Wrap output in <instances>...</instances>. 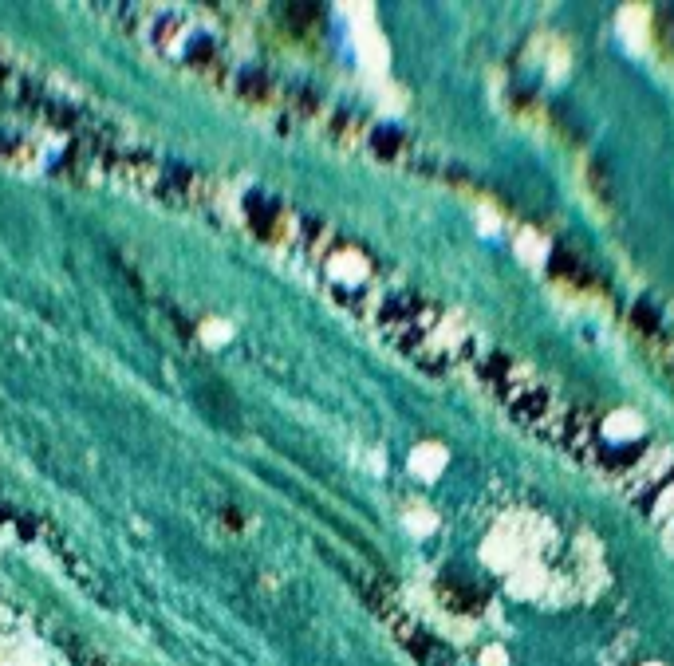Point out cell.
Returning <instances> with one entry per match:
<instances>
[{"instance_id":"obj_1","label":"cell","mask_w":674,"mask_h":666,"mask_svg":"<svg viewBox=\"0 0 674 666\" xmlns=\"http://www.w3.org/2000/svg\"><path fill=\"white\" fill-rule=\"evenodd\" d=\"M0 666H44V659L32 655L28 647H16V651H4V655H0Z\"/></svg>"}]
</instances>
